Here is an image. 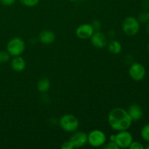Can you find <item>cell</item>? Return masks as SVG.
Masks as SVG:
<instances>
[{
  "instance_id": "cell-12",
  "label": "cell",
  "mask_w": 149,
  "mask_h": 149,
  "mask_svg": "<svg viewBox=\"0 0 149 149\" xmlns=\"http://www.w3.org/2000/svg\"><path fill=\"white\" fill-rule=\"evenodd\" d=\"M56 39L55 33L51 30H44L40 32L39 35V39L44 45H50L53 43Z\"/></svg>"
},
{
  "instance_id": "cell-14",
  "label": "cell",
  "mask_w": 149,
  "mask_h": 149,
  "mask_svg": "<svg viewBox=\"0 0 149 149\" xmlns=\"http://www.w3.org/2000/svg\"><path fill=\"white\" fill-rule=\"evenodd\" d=\"M107 46L109 51L111 53L114 54V55H117V54H119L122 52V45H121L120 42H118L117 40L112 39V40H111L110 42L107 44Z\"/></svg>"
},
{
  "instance_id": "cell-2",
  "label": "cell",
  "mask_w": 149,
  "mask_h": 149,
  "mask_svg": "<svg viewBox=\"0 0 149 149\" xmlns=\"http://www.w3.org/2000/svg\"><path fill=\"white\" fill-rule=\"evenodd\" d=\"M59 125L63 130L67 132H74L78 130L79 122L73 114H65L59 119Z\"/></svg>"
},
{
  "instance_id": "cell-17",
  "label": "cell",
  "mask_w": 149,
  "mask_h": 149,
  "mask_svg": "<svg viewBox=\"0 0 149 149\" xmlns=\"http://www.w3.org/2000/svg\"><path fill=\"white\" fill-rule=\"evenodd\" d=\"M40 0H20V2L23 5L28 7H33L39 4Z\"/></svg>"
},
{
  "instance_id": "cell-7",
  "label": "cell",
  "mask_w": 149,
  "mask_h": 149,
  "mask_svg": "<svg viewBox=\"0 0 149 149\" xmlns=\"http://www.w3.org/2000/svg\"><path fill=\"white\" fill-rule=\"evenodd\" d=\"M133 141V137L132 134L127 130L119 131L116 135L115 142L119 148H127L130 146Z\"/></svg>"
},
{
  "instance_id": "cell-16",
  "label": "cell",
  "mask_w": 149,
  "mask_h": 149,
  "mask_svg": "<svg viewBox=\"0 0 149 149\" xmlns=\"http://www.w3.org/2000/svg\"><path fill=\"white\" fill-rule=\"evenodd\" d=\"M141 135L144 141L149 143V123L143 127L141 130Z\"/></svg>"
},
{
  "instance_id": "cell-23",
  "label": "cell",
  "mask_w": 149,
  "mask_h": 149,
  "mask_svg": "<svg viewBox=\"0 0 149 149\" xmlns=\"http://www.w3.org/2000/svg\"><path fill=\"white\" fill-rule=\"evenodd\" d=\"M61 148L62 149H72L74 148V146H73L72 143H71V141H65V142H64L61 145Z\"/></svg>"
},
{
  "instance_id": "cell-24",
  "label": "cell",
  "mask_w": 149,
  "mask_h": 149,
  "mask_svg": "<svg viewBox=\"0 0 149 149\" xmlns=\"http://www.w3.org/2000/svg\"><path fill=\"white\" fill-rule=\"evenodd\" d=\"M92 26H93V29H95V31H99L100 30V27H101V23H100V22L99 21V20H95L93 21Z\"/></svg>"
},
{
  "instance_id": "cell-30",
  "label": "cell",
  "mask_w": 149,
  "mask_h": 149,
  "mask_svg": "<svg viewBox=\"0 0 149 149\" xmlns=\"http://www.w3.org/2000/svg\"><path fill=\"white\" fill-rule=\"evenodd\" d=\"M148 17H149V11L148 12Z\"/></svg>"
},
{
  "instance_id": "cell-26",
  "label": "cell",
  "mask_w": 149,
  "mask_h": 149,
  "mask_svg": "<svg viewBox=\"0 0 149 149\" xmlns=\"http://www.w3.org/2000/svg\"><path fill=\"white\" fill-rule=\"evenodd\" d=\"M146 31H147V32H148V33L149 34V21L148 22V23H147V26H146Z\"/></svg>"
},
{
  "instance_id": "cell-21",
  "label": "cell",
  "mask_w": 149,
  "mask_h": 149,
  "mask_svg": "<svg viewBox=\"0 0 149 149\" xmlns=\"http://www.w3.org/2000/svg\"><path fill=\"white\" fill-rule=\"evenodd\" d=\"M129 148L130 149H144L145 147H144V146L141 142H138V141H132V143H131L130 146Z\"/></svg>"
},
{
  "instance_id": "cell-15",
  "label": "cell",
  "mask_w": 149,
  "mask_h": 149,
  "mask_svg": "<svg viewBox=\"0 0 149 149\" xmlns=\"http://www.w3.org/2000/svg\"><path fill=\"white\" fill-rule=\"evenodd\" d=\"M36 87L39 92L42 93H46L50 88V81L45 77L40 79L37 81Z\"/></svg>"
},
{
  "instance_id": "cell-27",
  "label": "cell",
  "mask_w": 149,
  "mask_h": 149,
  "mask_svg": "<svg viewBox=\"0 0 149 149\" xmlns=\"http://www.w3.org/2000/svg\"><path fill=\"white\" fill-rule=\"evenodd\" d=\"M68 1H77V0H68Z\"/></svg>"
},
{
  "instance_id": "cell-9",
  "label": "cell",
  "mask_w": 149,
  "mask_h": 149,
  "mask_svg": "<svg viewBox=\"0 0 149 149\" xmlns=\"http://www.w3.org/2000/svg\"><path fill=\"white\" fill-rule=\"evenodd\" d=\"M69 141L74 148H81L87 143V134L82 131H77L71 135Z\"/></svg>"
},
{
  "instance_id": "cell-10",
  "label": "cell",
  "mask_w": 149,
  "mask_h": 149,
  "mask_svg": "<svg viewBox=\"0 0 149 149\" xmlns=\"http://www.w3.org/2000/svg\"><path fill=\"white\" fill-rule=\"evenodd\" d=\"M90 41H91L92 45L95 47L99 48V49L105 47L107 46L108 44L106 35L100 32V31H96L94 32L93 36L90 37Z\"/></svg>"
},
{
  "instance_id": "cell-6",
  "label": "cell",
  "mask_w": 149,
  "mask_h": 149,
  "mask_svg": "<svg viewBox=\"0 0 149 149\" xmlns=\"http://www.w3.org/2000/svg\"><path fill=\"white\" fill-rule=\"evenodd\" d=\"M129 74L131 79L135 81H141L145 78L146 70L145 66L140 63L135 62L131 64L129 68Z\"/></svg>"
},
{
  "instance_id": "cell-19",
  "label": "cell",
  "mask_w": 149,
  "mask_h": 149,
  "mask_svg": "<svg viewBox=\"0 0 149 149\" xmlns=\"http://www.w3.org/2000/svg\"><path fill=\"white\" fill-rule=\"evenodd\" d=\"M138 20L141 23H148L149 21V17L148 15V12H143L139 15L138 17Z\"/></svg>"
},
{
  "instance_id": "cell-3",
  "label": "cell",
  "mask_w": 149,
  "mask_h": 149,
  "mask_svg": "<svg viewBox=\"0 0 149 149\" xmlns=\"http://www.w3.org/2000/svg\"><path fill=\"white\" fill-rule=\"evenodd\" d=\"M26 43L20 37H14L10 39L7 45V51L11 56H20L24 52Z\"/></svg>"
},
{
  "instance_id": "cell-20",
  "label": "cell",
  "mask_w": 149,
  "mask_h": 149,
  "mask_svg": "<svg viewBox=\"0 0 149 149\" xmlns=\"http://www.w3.org/2000/svg\"><path fill=\"white\" fill-rule=\"evenodd\" d=\"M103 148L106 149H119V146H117V144L116 143V142L114 141H110L108 143H105L104 145L103 146Z\"/></svg>"
},
{
  "instance_id": "cell-13",
  "label": "cell",
  "mask_w": 149,
  "mask_h": 149,
  "mask_svg": "<svg viewBox=\"0 0 149 149\" xmlns=\"http://www.w3.org/2000/svg\"><path fill=\"white\" fill-rule=\"evenodd\" d=\"M26 66V61L23 57L15 56L13 57V60L11 61V67L13 71L15 72H21L24 71Z\"/></svg>"
},
{
  "instance_id": "cell-18",
  "label": "cell",
  "mask_w": 149,
  "mask_h": 149,
  "mask_svg": "<svg viewBox=\"0 0 149 149\" xmlns=\"http://www.w3.org/2000/svg\"><path fill=\"white\" fill-rule=\"evenodd\" d=\"M11 55L8 53L7 51H0V63H5L8 62L10 59Z\"/></svg>"
},
{
  "instance_id": "cell-11",
  "label": "cell",
  "mask_w": 149,
  "mask_h": 149,
  "mask_svg": "<svg viewBox=\"0 0 149 149\" xmlns=\"http://www.w3.org/2000/svg\"><path fill=\"white\" fill-rule=\"evenodd\" d=\"M130 116L132 122H137L142 119L143 116V111L142 108L138 104H132L127 110Z\"/></svg>"
},
{
  "instance_id": "cell-5",
  "label": "cell",
  "mask_w": 149,
  "mask_h": 149,
  "mask_svg": "<svg viewBox=\"0 0 149 149\" xmlns=\"http://www.w3.org/2000/svg\"><path fill=\"white\" fill-rule=\"evenodd\" d=\"M124 33L130 36H135L140 31V22L135 17L130 16L126 17L122 23Z\"/></svg>"
},
{
  "instance_id": "cell-25",
  "label": "cell",
  "mask_w": 149,
  "mask_h": 149,
  "mask_svg": "<svg viewBox=\"0 0 149 149\" xmlns=\"http://www.w3.org/2000/svg\"><path fill=\"white\" fill-rule=\"evenodd\" d=\"M115 138H116V135H111L110 136V141H114L115 142Z\"/></svg>"
},
{
  "instance_id": "cell-28",
  "label": "cell",
  "mask_w": 149,
  "mask_h": 149,
  "mask_svg": "<svg viewBox=\"0 0 149 149\" xmlns=\"http://www.w3.org/2000/svg\"><path fill=\"white\" fill-rule=\"evenodd\" d=\"M146 148L147 149H149V144H148V145L146 146Z\"/></svg>"
},
{
  "instance_id": "cell-4",
  "label": "cell",
  "mask_w": 149,
  "mask_h": 149,
  "mask_svg": "<svg viewBox=\"0 0 149 149\" xmlns=\"http://www.w3.org/2000/svg\"><path fill=\"white\" fill-rule=\"evenodd\" d=\"M106 143V135L100 130H93L87 135V143L94 148L102 147Z\"/></svg>"
},
{
  "instance_id": "cell-22",
  "label": "cell",
  "mask_w": 149,
  "mask_h": 149,
  "mask_svg": "<svg viewBox=\"0 0 149 149\" xmlns=\"http://www.w3.org/2000/svg\"><path fill=\"white\" fill-rule=\"evenodd\" d=\"M16 0H0V3L6 7H10L15 3Z\"/></svg>"
},
{
  "instance_id": "cell-29",
  "label": "cell",
  "mask_w": 149,
  "mask_h": 149,
  "mask_svg": "<svg viewBox=\"0 0 149 149\" xmlns=\"http://www.w3.org/2000/svg\"><path fill=\"white\" fill-rule=\"evenodd\" d=\"M148 50H149V42H148Z\"/></svg>"
},
{
  "instance_id": "cell-8",
  "label": "cell",
  "mask_w": 149,
  "mask_h": 149,
  "mask_svg": "<svg viewBox=\"0 0 149 149\" xmlns=\"http://www.w3.org/2000/svg\"><path fill=\"white\" fill-rule=\"evenodd\" d=\"M95 31L93 29L92 24L90 23H84L78 26L76 30V35L79 39H90L94 32Z\"/></svg>"
},
{
  "instance_id": "cell-1",
  "label": "cell",
  "mask_w": 149,
  "mask_h": 149,
  "mask_svg": "<svg viewBox=\"0 0 149 149\" xmlns=\"http://www.w3.org/2000/svg\"><path fill=\"white\" fill-rule=\"evenodd\" d=\"M108 122L111 127L118 132L127 130L132 123V120L127 111L122 108H114L111 109L109 113Z\"/></svg>"
}]
</instances>
